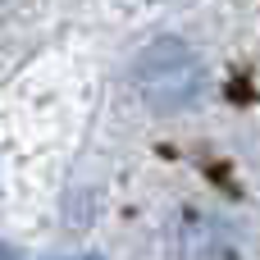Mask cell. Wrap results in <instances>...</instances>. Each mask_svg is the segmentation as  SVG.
Listing matches in <instances>:
<instances>
[{
  "label": "cell",
  "instance_id": "6da1fadb",
  "mask_svg": "<svg viewBox=\"0 0 260 260\" xmlns=\"http://www.w3.org/2000/svg\"><path fill=\"white\" fill-rule=\"evenodd\" d=\"M137 87H142V96H146L151 105L178 110V105H192V96H197V87H201V69H197V59H192L187 46H178V41H155V46L142 55V64H137Z\"/></svg>",
  "mask_w": 260,
  "mask_h": 260
},
{
  "label": "cell",
  "instance_id": "7a4b0ae2",
  "mask_svg": "<svg viewBox=\"0 0 260 260\" xmlns=\"http://www.w3.org/2000/svg\"><path fill=\"white\" fill-rule=\"evenodd\" d=\"M0 260H9V251H5V247H0Z\"/></svg>",
  "mask_w": 260,
  "mask_h": 260
}]
</instances>
